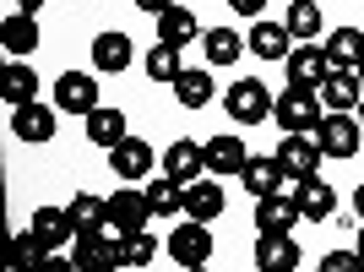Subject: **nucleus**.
Wrapping results in <instances>:
<instances>
[{"label":"nucleus","mask_w":364,"mask_h":272,"mask_svg":"<svg viewBox=\"0 0 364 272\" xmlns=\"http://www.w3.org/2000/svg\"><path fill=\"white\" fill-rule=\"evenodd\" d=\"M168 256L180 261V267H207L213 261V234H207V224H196V218H185L174 234H168Z\"/></svg>","instance_id":"6e6552de"},{"label":"nucleus","mask_w":364,"mask_h":272,"mask_svg":"<svg viewBox=\"0 0 364 272\" xmlns=\"http://www.w3.org/2000/svg\"><path fill=\"white\" fill-rule=\"evenodd\" d=\"M180 212H185V218H196V224H213L218 212H223V185L207 180V174L191 180V185H185V197H180Z\"/></svg>","instance_id":"f8f14e48"},{"label":"nucleus","mask_w":364,"mask_h":272,"mask_svg":"<svg viewBox=\"0 0 364 272\" xmlns=\"http://www.w3.org/2000/svg\"><path fill=\"white\" fill-rule=\"evenodd\" d=\"M141 66H147V82H174V76L185 71V66H180V49L164 44V38L147 49V61H141Z\"/></svg>","instance_id":"c756f323"},{"label":"nucleus","mask_w":364,"mask_h":272,"mask_svg":"<svg viewBox=\"0 0 364 272\" xmlns=\"http://www.w3.org/2000/svg\"><path fill=\"white\" fill-rule=\"evenodd\" d=\"M321 98H326V109H359L364 76L353 71V66H332V76L321 82Z\"/></svg>","instance_id":"4468645a"},{"label":"nucleus","mask_w":364,"mask_h":272,"mask_svg":"<svg viewBox=\"0 0 364 272\" xmlns=\"http://www.w3.org/2000/svg\"><path fill=\"white\" fill-rule=\"evenodd\" d=\"M359 125H364V98H359Z\"/></svg>","instance_id":"a19ab883"},{"label":"nucleus","mask_w":364,"mask_h":272,"mask_svg":"<svg viewBox=\"0 0 364 272\" xmlns=\"http://www.w3.org/2000/svg\"><path fill=\"white\" fill-rule=\"evenodd\" d=\"M321 142H316V131H283V142H277V164H283V174H289L294 185L299 180H310L321 169Z\"/></svg>","instance_id":"20e7f679"},{"label":"nucleus","mask_w":364,"mask_h":272,"mask_svg":"<svg viewBox=\"0 0 364 272\" xmlns=\"http://www.w3.org/2000/svg\"><path fill=\"white\" fill-rule=\"evenodd\" d=\"M359 261H364V234H359Z\"/></svg>","instance_id":"79ce46f5"},{"label":"nucleus","mask_w":364,"mask_h":272,"mask_svg":"<svg viewBox=\"0 0 364 272\" xmlns=\"http://www.w3.org/2000/svg\"><path fill=\"white\" fill-rule=\"evenodd\" d=\"M174 0H136V11H147V16H158V11H168Z\"/></svg>","instance_id":"4c0bfd02"},{"label":"nucleus","mask_w":364,"mask_h":272,"mask_svg":"<svg viewBox=\"0 0 364 272\" xmlns=\"http://www.w3.org/2000/svg\"><path fill=\"white\" fill-rule=\"evenodd\" d=\"M0 98L6 104H33L38 98V76H33V66H22V61H11L6 71H0Z\"/></svg>","instance_id":"b1692460"},{"label":"nucleus","mask_w":364,"mask_h":272,"mask_svg":"<svg viewBox=\"0 0 364 272\" xmlns=\"http://www.w3.org/2000/svg\"><path fill=\"white\" fill-rule=\"evenodd\" d=\"M180 197H185V185L174 180V174H158V180H147L152 218H168V212H180Z\"/></svg>","instance_id":"7c9ffc66"},{"label":"nucleus","mask_w":364,"mask_h":272,"mask_svg":"<svg viewBox=\"0 0 364 272\" xmlns=\"http://www.w3.org/2000/svg\"><path fill=\"white\" fill-rule=\"evenodd\" d=\"M71 267L82 272H98V267H120V234L114 229H82L71 240Z\"/></svg>","instance_id":"7ed1b4c3"},{"label":"nucleus","mask_w":364,"mask_h":272,"mask_svg":"<svg viewBox=\"0 0 364 272\" xmlns=\"http://www.w3.org/2000/svg\"><path fill=\"white\" fill-rule=\"evenodd\" d=\"M109 169H114L120 180H147L152 174V147L141 136H125L120 147H109Z\"/></svg>","instance_id":"ddd939ff"},{"label":"nucleus","mask_w":364,"mask_h":272,"mask_svg":"<svg viewBox=\"0 0 364 272\" xmlns=\"http://www.w3.org/2000/svg\"><path fill=\"white\" fill-rule=\"evenodd\" d=\"M321 115H326V109H321V98H316V93H304V88H289V93L272 104V120L283 125V131H316Z\"/></svg>","instance_id":"0eeeda50"},{"label":"nucleus","mask_w":364,"mask_h":272,"mask_svg":"<svg viewBox=\"0 0 364 272\" xmlns=\"http://www.w3.org/2000/svg\"><path fill=\"white\" fill-rule=\"evenodd\" d=\"M245 44H250V55H256V61H289L294 33H289V22H256Z\"/></svg>","instance_id":"2eb2a0df"},{"label":"nucleus","mask_w":364,"mask_h":272,"mask_svg":"<svg viewBox=\"0 0 364 272\" xmlns=\"http://www.w3.org/2000/svg\"><path fill=\"white\" fill-rule=\"evenodd\" d=\"M294 202H299L304 218H316V224H326L337 212V197H332V185L321 180V174H310V180H299V191H294Z\"/></svg>","instance_id":"412c9836"},{"label":"nucleus","mask_w":364,"mask_h":272,"mask_svg":"<svg viewBox=\"0 0 364 272\" xmlns=\"http://www.w3.org/2000/svg\"><path fill=\"white\" fill-rule=\"evenodd\" d=\"M359 136H364V125H359L353 109H326L321 125H316V142H321L326 158H353V152H359Z\"/></svg>","instance_id":"f03ea898"},{"label":"nucleus","mask_w":364,"mask_h":272,"mask_svg":"<svg viewBox=\"0 0 364 272\" xmlns=\"http://www.w3.org/2000/svg\"><path fill=\"white\" fill-rule=\"evenodd\" d=\"M228 6H234L240 16H261V6H267V0H228Z\"/></svg>","instance_id":"e433bc0d"},{"label":"nucleus","mask_w":364,"mask_h":272,"mask_svg":"<svg viewBox=\"0 0 364 272\" xmlns=\"http://www.w3.org/2000/svg\"><path fill=\"white\" fill-rule=\"evenodd\" d=\"M55 120H60V109L38 104V98H33V104H16V109H11V136L38 147V142H49V136H55Z\"/></svg>","instance_id":"9d476101"},{"label":"nucleus","mask_w":364,"mask_h":272,"mask_svg":"<svg viewBox=\"0 0 364 272\" xmlns=\"http://www.w3.org/2000/svg\"><path fill=\"white\" fill-rule=\"evenodd\" d=\"M283 76H289V88L321 93V82L332 76V61H326V44H294V49H289V61H283Z\"/></svg>","instance_id":"39448f33"},{"label":"nucleus","mask_w":364,"mask_h":272,"mask_svg":"<svg viewBox=\"0 0 364 272\" xmlns=\"http://www.w3.org/2000/svg\"><path fill=\"white\" fill-rule=\"evenodd\" d=\"M245 158H250V152H245V142L234 131H223V136L207 142V169H213V174H240Z\"/></svg>","instance_id":"4be33fe9"},{"label":"nucleus","mask_w":364,"mask_h":272,"mask_svg":"<svg viewBox=\"0 0 364 272\" xmlns=\"http://www.w3.org/2000/svg\"><path fill=\"white\" fill-rule=\"evenodd\" d=\"M321 272H364V261H359V251H326Z\"/></svg>","instance_id":"c9c22d12"},{"label":"nucleus","mask_w":364,"mask_h":272,"mask_svg":"<svg viewBox=\"0 0 364 272\" xmlns=\"http://www.w3.org/2000/svg\"><path fill=\"white\" fill-rule=\"evenodd\" d=\"M71 218H76V234H82V229H104L109 224V202L92 197V191H82V197H71Z\"/></svg>","instance_id":"473e14b6"},{"label":"nucleus","mask_w":364,"mask_h":272,"mask_svg":"<svg viewBox=\"0 0 364 272\" xmlns=\"http://www.w3.org/2000/svg\"><path fill=\"white\" fill-rule=\"evenodd\" d=\"M359 76H364V61H359Z\"/></svg>","instance_id":"37998d69"},{"label":"nucleus","mask_w":364,"mask_h":272,"mask_svg":"<svg viewBox=\"0 0 364 272\" xmlns=\"http://www.w3.org/2000/svg\"><path fill=\"white\" fill-rule=\"evenodd\" d=\"M283 180H289V174H283V164H277V152L272 158H256V152H250L245 169H240V185L250 191V197H272V191H283Z\"/></svg>","instance_id":"dca6fc26"},{"label":"nucleus","mask_w":364,"mask_h":272,"mask_svg":"<svg viewBox=\"0 0 364 272\" xmlns=\"http://www.w3.org/2000/svg\"><path fill=\"white\" fill-rule=\"evenodd\" d=\"M168 88H174V98H180L185 109H207L213 104V76L207 71H180Z\"/></svg>","instance_id":"c85d7f7f"},{"label":"nucleus","mask_w":364,"mask_h":272,"mask_svg":"<svg viewBox=\"0 0 364 272\" xmlns=\"http://www.w3.org/2000/svg\"><path fill=\"white\" fill-rule=\"evenodd\" d=\"M33 234H38L49 251H65V240H76L71 207H38V212H33Z\"/></svg>","instance_id":"6ab92c4d"},{"label":"nucleus","mask_w":364,"mask_h":272,"mask_svg":"<svg viewBox=\"0 0 364 272\" xmlns=\"http://www.w3.org/2000/svg\"><path fill=\"white\" fill-rule=\"evenodd\" d=\"M0 44H6L16 61H22V55H33L44 38H38V22H33L28 11H16V16H6V22H0Z\"/></svg>","instance_id":"5701e85b"},{"label":"nucleus","mask_w":364,"mask_h":272,"mask_svg":"<svg viewBox=\"0 0 364 272\" xmlns=\"http://www.w3.org/2000/svg\"><path fill=\"white\" fill-rule=\"evenodd\" d=\"M55 109L60 115H92L98 109V76L92 71H65L55 82Z\"/></svg>","instance_id":"1a4fd4ad"},{"label":"nucleus","mask_w":364,"mask_h":272,"mask_svg":"<svg viewBox=\"0 0 364 272\" xmlns=\"http://www.w3.org/2000/svg\"><path fill=\"white\" fill-rule=\"evenodd\" d=\"M353 212H359V218H364V185H359V191H353Z\"/></svg>","instance_id":"ea45409f"},{"label":"nucleus","mask_w":364,"mask_h":272,"mask_svg":"<svg viewBox=\"0 0 364 272\" xmlns=\"http://www.w3.org/2000/svg\"><path fill=\"white\" fill-rule=\"evenodd\" d=\"M304 212L299 202L289 197V191H272V197H256V229L261 234H289L294 224H299Z\"/></svg>","instance_id":"9b49d317"},{"label":"nucleus","mask_w":364,"mask_h":272,"mask_svg":"<svg viewBox=\"0 0 364 272\" xmlns=\"http://www.w3.org/2000/svg\"><path fill=\"white\" fill-rule=\"evenodd\" d=\"M158 169H164V174H174L180 185L201 180V169H207V142H201V147H196V142H174V147L164 152V164H158Z\"/></svg>","instance_id":"a211bd4d"},{"label":"nucleus","mask_w":364,"mask_h":272,"mask_svg":"<svg viewBox=\"0 0 364 272\" xmlns=\"http://www.w3.org/2000/svg\"><path fill=\"white\" fill-rule=\"evenodd\" d=\"M272 93H267V82H256V76H240V82H228L223 93V109H228V120L234 125H261L267 115H272Z\"/></svg>","instance_id":"f257e3e1"},{"label":"nucleus","mask_w":364,"mask_h":272,"mask_svg":"<svg viewBox=\"0 0 364 272\" xmlns=\"http://www.w3.org/2000/svg\"><path fill=\"white\" fill-rule=\"evenodd\" d=\"M44 261H49V245L38 240L33 229H22L11 240V267H44Z\"/></svg>","instance_id":"f704fd0d"},{"label":"nucleus","mask_w":364,"mask_h":272,"mask_svg":"<svg viewBox=\"0 0 364 272\" xmlns=\"http://www.w3.org/2000/svg\"><path fill=\"white\" fill-rule=\"evenodd\" d=\"M147 218H152V202H147V191H136L131 180L109 197V229H114V234H136V229H147Z\"/></svg>","instance_id":"423d86ee"},{"label":"nucleus","mask_w":364,"mask_h":272,"mask_svg":"<svg viewBox=\"0 0 364 272\" xmlns=\"http://www.w3.org/2000/svg\"><path fill=\"white\" fill-rule=\"evenodd\" d=\"M326 61H332V66H353V71H359V61H364V33L359 28L326 33Z\"/></svg>","instance_id":"cd10ccee"},{"label":"nucleus","mask_w":364,"mask_h":272,"mask_svg":"<svg viewBox=\"0 0 364 272\" xmlns=\"http://www.w3.org/2000/svg\"><path fill=\"white\" fill-rule=\"evenodd\" d=\"M125 66H131V38H125V33H98V38H92V71L120 76Z\"/></svg>","instance_id":"aec40b11"},{"label":"nucleus","mask_w":364,"mask_h":272,"mask_svg":"<svg viewBox=\"0 0 364 272\" xmlns=\"http://www.w3.org/2000/svg\"><path fill=\"white\" fill-rule=\"evenodd\" d=\"M38 6H44V0H16V11H28V16L38 11Z\"/></svg>","instance_id":"58836bf2"},{"label":"nucleus","mask_w":364,"mask_h":272,"mask_svg":"<svg viewBox=\"0 0 364 272\" xmlns=\"http://www.w3.org/2000/svg\"><path fill=\"white\" fill-rule=\"evenodd\" d=\"M158 38L174 49L196 44V11H185V6H168V11H158Z\"/></svg>","instance_id":"a878e982"},{"label":"nucleus","mask_w":364,"mask_h":272,"mask_svg":"<svg viewBox=\"0 0 364 272\" xmlns=\"http://www.w3.org/2000/svg\"><path fill=\"white\" fill-rule=\"evenodd\" d=\"M299 245H294V234H261L256 240V267L261 272H294L299 267Z\"/></svg>","instance_id":"f3484780"},{"label":"nucleus","mask_w":364,"mask_h":272,"mask_svg":"<svg viewBox=\"0 0 364 272\" xmlns=\"http://www.w3.org/2000/svg\"><path fill=\"white\" fill-rule=\"evenodd\" d=\"M201 49H207V66H234L240 49H250V44H245L234 28H207L201 33Z\"/></svg>","instance_id":"bb28decb"},{"label":"nucleus","mask_w":364,"mask_h":272,"mask_svg":"<svg viewBox=\"0 0 364 272\" xmlns=\"http://www.w3.org/2000/svg\"><path fill=\"white\" fill-rule=\"evenodd\" d=\"M125 136H131V131H125V115H120V109H104V104H98L87 115V142H92V147H120Z\"/></svg>","instance_id":"393cba45"},{"label":"nucleus","mask_w":364,"mask_h":272,"mask_svg":"<svg viewBox=\"0 0 364 272\" xmlns=\"http://www.w3.org/2000/svg\"><path fill=\"white\" fill-rule=\"evenodd\" d=\"M283 22H289L294 38H321V6H316V0H294Z\"/></svg>","instance_id":"72a5a7b5"},{"label":"nucleus","mask_w":364,"mask_h":272,"mask_svg":"<svg viewBox=\"0 0 364 272\" xmlns=\"http://www.w3.org/2000/svg\"><path fill=\"white\" fill-rule=\"evenodd\" d=\"M152 256H158V240H152L147 229L120 234V267H152Z\"/></svg>","instance_id":"2f4dec72"}]
</instances>
